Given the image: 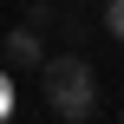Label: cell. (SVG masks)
Masks as SVG:
<instances>
[{"instance_id":"cell-3","label":"cell","mask_w":124,"mask_h":124,"mask_svg":"<svg viewBox=\"0 0 124 124\" xmlns=\"http://www.w3.org/2000/svg\"><path fill=\"white\" fill-rule=\"evenodd\" d=\"M105 33L124 46V0H105Z\"/></svg>"},{"instance_id":"cell-2","label":"cell","mask_w":124,"mask_h":124,"mask_svg":"<svg viewBox=\"0 0 124 124\" xmlns=\"http://www.w3.org/2000/svg\"><path fill=\"white\" fill-rule=\"evenodd\" d=\"M0 65H13V72H39L46 65V39H39V26L26 20V26H13L7 39H0Z\"/></svg>"},{"instance_id":"cell-4","label":"cell","mask_w":124,"mask_h":124,"mask_svg":"<svg viewBox=\"0 0 124 124\" xmlns=\"http://www.w3.org/2000/svg\"><path fill=\"white\" fill-rule=\"evenodd\" d=\"M7 111H13V78L0 72V118H7Z\"/></svg>"},{"instance_id":"cell-1","label":"cell","mask_w":124,"mask_h":124,"mask_svg":"<svg viewBox=\"0 0 124 124\" xmlns=\"http://www.w3.org/2000/svg\"><path fill=\"white\" fill-rule=\"evenodd\" d=\"M39 98H46L52 118H65V124L92 118V111H98V72H92V59H85V52L46 59V65H39Z\"/></svg>"}]
</instances>
